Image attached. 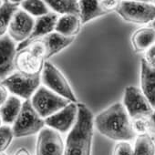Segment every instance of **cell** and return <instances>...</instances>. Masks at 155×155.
Segmentation results:
<instances>
[{"mask_svg": "<svg viewBox=\"0 0 155 155\" xmlns=\"http://www.w3.org/2000/svg\"><path fill=\"white\" fill-rule=\"evenodd\" d=\"M134 155H155V142L149 133L137 135L133 146Z\"/></svg>", "mask_w": 155, "mask_h": 155, "instance_id": "603a6c76", "label": "cell"}, {"mask_svg": "<svg viewBox=\"0 0 155 155\" xmlns=\"http://www.w3.org/2000/svg\"><path fill=\"white\" fill-rule=\"evenodd\" d=\"M58 18H59L58 14L55 12H50L45 16L37 18L31 35L27 40L18 44V46L17 47V51H19L27 48L32 41L44 38L45 36L54 32Z\"/></svg>", "mask_w": 155, "mask_h": 155, "instance_id": "5bb4252c", "label": "cell"}, {"mask_svg": "<svg viewBox=\"0 0 155 155\" xmlns=\"http://www.w3.org/2000/svg\"><path fill=\"white\" fill-rule=\"evenodd\" d=\"M131 43L136 52H145L155 44V29L142 28L136 30L131 37Z\"/></svg>", "mask_w": 155, "mask_h": 155, "instance_id": "ffe728a7", "label": "cell"}, {"mask_svg": "<svg viewBox=\"0 0 155 155\" xmlns=\"http://www.w3.org/2000/svg\"><path fill=\"white\" fill-rule=\"evenodd\" d=\"M12 95L28 101L32 98L41 83V73L28 74L16 71L1 81Z\"/></svg>", "mask_w": 155, "mask_h": 155, "instance_id": "3957f363", "label": "cell"}, {"mask_svg": "<svg viewBox=\"0 0 155 155\" xmlns=\"http://www.w3.org/2000/svg\"><path fill=\"white\" fill-rule=\"evenodd\" d=\"M17 47L16 42L8 35L0 38V79L4 80L13 73Z\"/></svg>", "mask_w": 155, "mask_h": 155, "instance_id": "7c38bea8", "label": "cell"}, {"mask_svg": "<svg viewBox=\"0 0 155 155\" xmlns=\"http://www.w3.org/2000/svg\"><path fill=\"white\" fill-rule=\"evenodd\" d=\"M0 155H7L6 153H4V152H2V153H0Z\"/></svg>", "mask_w": 155, "mask_h": 155, "instance_id": "74e56055", "label": "cell"}, {"mask_svg": "<svg viewBox=\"0 0 155 155\" xmlns=\"http://www.w3.org/2000/svg\"><path fill=\"white\" fill-rule=\"evenodd\" d=\"M140 90L155 110V68L150 67L144 58L140 60Z\"/></svg>", "mask_w": 155, "mask_h": 155, "instance_id": "9a60e30c", "label": "cell"}, {"mask_svg": "<svg viewBox=\"0 0 155 155\" xmlns=\"http://www.w3.org/2000/svg\"><path fill=\"white\" fill-rule=\"evenodd\" d=\"M149 124H150V131L155 132V110L149 116Z\"/></svg>", "mask_w": 155, "mask_h": 155, "instance_id": "4dcf8cb0", "label": "cell"}, {"mask_svg": "<svg viewBox=\"0 0 155 155\" xmlns=\"http://www.w3.org/2000/svg\"><path fill=\"white\" fill-rule=\"evenodd\" d=\"M112 155H134L133 146L129 141H119L113 149Z\"/></svg>", "mask_w": 155, "mask_h": 155, "instance_id": "4316f807", "label": "cell"}, {"mask_svg": "<svg viewBox=\"0 0 155 155\" xmlns=\"http://www.w3.org/2000/svg\"><path fill=\"white\" fill-rule=\"evenodd\" d=\"M41 40L44 43L46 48V61L53 57L54 55L58 54L70 44L73 43L75 40V37H66L63 36L56 31L41 38Z\"/></svg>", "mask_w": 155, "mask_h": 155, "instance_id": "2e32d148", "label": "cell"}, {"mask_svg": "<svg viewBox=\"0 0 155 155\" xmlns=\"http://www.w3.org/2000/svg\"><path fill=\"white\" fill-rule=\"evenodd\" d=\"M116 12L127 22L144 25L155 19V5L151 3L121 0Z\"/></svg>", "mask_w": 155, "mask_h": 155, "instance_id": "52a82bcc", "label": "cell"}, {"mask_svg": "<svg viewBox=\"0 0 155 155\" xmlns=\"http://www.w3.org/2000/svg\"><path fill=\"white\" fill-rule=\"evenodd\" d=\"M121 0H101L102 8L107 12H111L113 10L116 11L117 8L119 7Z\"/></svg>", "mask_w": 155, "mask_h": 155, "instance_id": "83f0119b", "label": "cell"}, {"mask_svg": "<svg viewBox=\"0 0 155 155\" xmlns=\"http://www.w3.org/2000/svg\"><path fill=\"white\" fill-rule=\"evenodd\" d=\"M94 126L100 133L116 141H130L137 137L131 118L121 102L110 106L94 118Z\"/></svg>", "mask_w": 155, "mask_h": 155, "instance_id": "6da1fadb", "label": "cell"}, {"mask_svg": "<svg viewBox=\"0 0 155 155\" xmlns=\"http://www.w3.org/2000/svg\"><path fill=\"white\" fill-rule=\"evenodd\" d=\"M7 1L12 3V4H16V5H19L20 6V4L24 1V0H7Z\"/></svg>", "mask_w": 155, "mask_h": 155, "instance_id": "d6a6232c", "label": "cell"}, {"mask_svg": "<svg viewBox=\"0 0 155 155\" xmlns=\"http://www.w3.org/2000/svg\"><path fill=\"white\" fill-rule=\"evenodd\" d=\"M20 8L33 18H39L50 13L49 8L43 0H24L20 4Z\"/></svg>", "mask_w": 155, "mask_h": 155, "instance_id": "cb8c5ba5", "label": "cell"}, {"mask_svg": "<svg viewBox=\"0 0 155 155\" xmlns=\"http://www.w3.org/2000/svg\"><path fill=\"white\" fill-rule=\"evenodd\" d=\"M14 137V132L10 125L5 124L0 127V153L4 152L9 147Z\"/></svg>", "mask_w": 155, "mask_h": 155, "instance_id": "d4e9b609", "label": "cell"}, {"mask_svg": "<svg viewBox=\"0 0 155 155\" xmlns=\"http://www.w3.org/2000/svg\"><path fill=\"white\" fill-rule=\"evenodd\" d=\"M143 58L150 67L155 68V44L145 51Z\"/></svg>", "mask_w": 155, "mask_h": 155, "instance_id": "f1b7e54d", "label": "cell"}, {"mask_svg": "<svg viewBox=\"0 0 155 155\" xmlns=\"http://www.w3.org/2000/svg\"><path fill=\"white\" fill-rule=\"evenodd\" d=\"M65 143L60 132L44 127L39 132L36 145V155H64Z\"/></svg>", "mask_w": 155, "mask_h": 155, "instance_id": "9c48e42d", "label": "cell"}, {"mask_svg": "<svg viewBox=\"0 0 155 155\" xmlns=\"http://www.w3.org/2000/svg\"><path fill=\"white\" fill-rule=\"evenodd\" d=\"M36 19L20 8L17 10L10 22L8 35L16 42L22 43L31 35Z\"/></svg>", "mask_w": 155, "mask_h": 155, "instance_id": "8fae6325", "label": "cell"}, {"mask_svg": "<svg viewBox=\"0 0 155 155\" xmlns=\"http://www.w3.org/2000/svg\"><path fill=\"white\" fill-rule=\"evenodd\" d=\"M126 1H134V2H144V3H151L153 0H126Z\"/></svg>", "mask_w": 155, "mask_h": 155, "instance_id": "836d02e7", "label": "cell"}, {"mask_svg": "<svg viewBox=\"0 0 155 155\" xmlns=\"http://www.w3.org/2000/svg\"><path fill=\"white\" fill-rule=\"evenodd\" d=\"M4 1H5V0H4Z\"/></svg>", "mask_w": 155, "mask_h": 155, "instance_id": "ab89813d", "label": "cell"}, {"mask_svg": "<svg viewBox=\"0 0 155 155\" xmlns=\"http://www.w3.org/2000/svg\"><path fill=\"white\" fill-rule=\"evenodd\" d=\"M53 12L58 15L66 14H80L79 9V1L78 0H43Z\"/></svg>", "mask_w": 155, "mask_h": 155, "instance_id": "44dd1931", "label": "cell"}, {"mask_svg": "<svg viewBox=\"0 0 155 155\" xmlns=\"http://www.w3.org/2000/svg\"><path fill=\"white\" fill-rule=\"evenodd\" d=\"M46 60L33 52L28 47L17 52L15 58V68L18 71L28 74L41 73Z\"/></svg>", "mask_w": 155, "mask_h": 155, "instance_id": "4fadbf2b", "label": "cell"}, {"mask_svg": "<svg viewBox=\"0 0 155 155\" xmlns=\"http://www.w3.org/2000/svg\"><path fill=\"white\" fill-rule=\"evenodd\" d=\"M79 9L82 24L108 14L102 8L101 0H79Z\"/></svg>", "mask_w": 155, "mask_h": 155, "instance_id": "ac0fdd59", "label": "cell"}, {"mask_svg": "<svg viewBox=\"0 0 155 155\" xmlns=\"http://www.w3.org/2000/svg\"><path fill=\"white\" fill-rule=\"evenodd\" d=\"M78 114H79V104L69 102L66 107L56 112L55 114L45 119L46 126L58 130L60 133L70 131L74 127Z\"/></svg>", "mask_w": 155, "mask_h": 155, "instance_id": "30bf717a", "label": "cell"}, {"mask_svg": "<svg viewBox=\"0 0 155 155\" xmlns=\"http://www.w3.org/2000/svg\"><path fill=\"white\" fill-rule=\"evenodd\" d=\"M2 123H3V121H2L1 116H0V127H1V126H2Z\"/></svg>", "mask_w": 155, "mask_h": 155, "instance_id": "d590c367", "label": "cell"}, {"mask_svg": "<svg viewBox=\"0 0 155 155\" xmlns=\"http://www.w3.org/2000/svg\"><path fill=\"white\" fill-rule=\"evenodd\" d=\"M94 117L91 110L79 104V114L74 127L68 134L64 155H91Z\"/></svg>", "mask_w": 155, "mask_h": 155, "instance_id": "7a4b0ae2", "label": "cell"}, {"mask_svg": "<svg viewBox=\"0 0 155 155\" xmlns=\"http://www.w3.org/2000/svg\"><path fill=\"white\" fill-rule=\"evenodd\" d=\"M41 82L45 87L70 102L78 103V99L66 77L54 64L48 60L44 63L41 71Z\"/></svg>", "mask_w": 155, "mask_h": 155, "instance_id": "5b68a950", "label": "cell"}, {"mask_svg": "<svg viewBox=\"0 0 155 155\" xmlns=\"http://www.w3.org/2000/svg\"><path fill=\"white\" fill-rule=\"evenodd\" d=\"M81 25L80 16L66 14L58 18L55 31L66 37H75L81 31Z\"/></svg>", "mask_w": 155, "mask_h": 155, "instance_id": "e0dca14e", "label": "cell"}, {"mask_svg": "<svg viewBox=\"0 0 155 155\" xmlns=\"http://www.w3.org/2000/svg\"><path fill=\"white\" fill-rule=\"evenodd\" d=\"M132 128L137 135L148 133L150 131L149 117H139L131 119Z\"/></svg>", "mask_w": 155, "mask_h": 155, "instance_id": "484cf974", "label": "cell"}, {"mask_svg": "<svg viewBox=\"0 0 155 155\" xmlns=\"http://www.w3.org/2000/svg\"><path fill=\"white\" fill-rule=\"evenodd\" d=\"M15 155H31V154L26 148H20L16 151Z\"/></svg>", "mask_w": 155, "mask_h": 155, "instance_id": "1f68e13d", "label": "cell"}, {"mask_svg": "<svg viewBox=\"0 0 155 155\" xmlns=\"http://www.w3.org/2000/svg\"><path fill=\"white\" fill-rule=\"evenodd\" d=\"M23 102L22 99L15 95L9 96L8 101L0 107V116L3 123L6 125L14 124L21 111Z\"/></svg>", "mask_w": 155, "mask_h": 155, "instance_id": "d6986e66", "label": "cell"}, {"mask_svg": "<svg viewBox=\"0 0 155 155\" xmlns=\"http://www.w3.org/2000/svg\"><path fill=\"white\" fill-rule=\"evenodd\" d=\"M151 28H153L155 29V19L151 22Z\"/></svg>", "mask_w": 155, "mask_h": 155, "instance_id": "e575fe53", "label": "cell"}, {"mask_svg": "<svg viewBox=\"0 0 155 155\" xmlns=\"http://www.w3.org/2000/svg\"><path fill=\"white\" fill-rule=\"evenodd\" d=\"M3 2H4V0H0V6L3 4Z\"/></svg>", "mask_w": 155, "mask_h": 155, "instance_id": "8d00e7d4", "label": "cell"}, {"mask_svg": "<svg viewBox=\"0 0 155 155\" xmlns=\"http://www.w3.org/2000/svg\"><path fill=\"white\" fill-rule=\"evenodd\" d=\"M153 2H154V3H155V0H153Z\"/></svg>", "mask_w": 155, "mask_h": 155, "instance_id": "f35d334b", "label": "cell"}, {"mask_svg": "<svg viewBox=\"0 0 155 155\" xmlns=\"http://www.w3.org/2000/svg\"><path fill=\"white\" fill-rule=\"evenodd\" d=\"M45 126V120L36 111L31 101L28 100L23 102L21 111L14 122L12 130L16 138H21L38 133Z\"/></svg>", "mask_w": 155, "mask_h": 155, "instance_id": "277c9868", "label": "cell"}, {"mask_svg": "<svg viewBox=\"0 0 155 155\" xmlns=\"http://www.w3.org/2000/svg\"><path fill=\"white\" fill-rule=\"evenodd\" d=\"M30 101L36 111L44 120L55 114L70 102L45 86H40Z\"/></svg>", "mask_w": 155, "mask_h": 155, "instance_id": "8992f818", "label": "cell"}, {"mask_svg": "<svg viewBox=\"0 0 155 155\" xmlns=\"http://www.w3.org/2000/svg\"><path fill=\"white\" fill-rule=\"evenodd\" d=\"M19 7V5L12 4L7 0H5L0 6V38L7 35L13 16Z\"/></svg>", "mask_w": 155, "mask_h": 155, "instance_id": "7402d4cb", "label": "cell"}, {"mask_svg": "<svg viewBox=\"0 0 155 155\" xmlns=\"http://www.w3.org/2000/svg\"><path fill=\"white\" fill-rule=\"evenodd\" d=\"M122 104L131 119L149 117L153 111V108L141 90L135 86H129L125 89Z\"/></svg>", "mask_w": 155, "mask_h": 155, "instance_id": "ba28073f", "label": "cell"}, {"mask_svg": "<svg viewBox=\"0 0 155 155\" xmlns=\"http://www.w3.org/2000/svg\"><path fill=\"white\" fill-rule=\"evenodd\" d=\"M9 91L8 90V88L0 82V107H1L9 98Z\"/></svg>", "mask_w": 155, "mask_h": 155, "instance_id": "f546056e", "label": "cell"}]
</instances>
